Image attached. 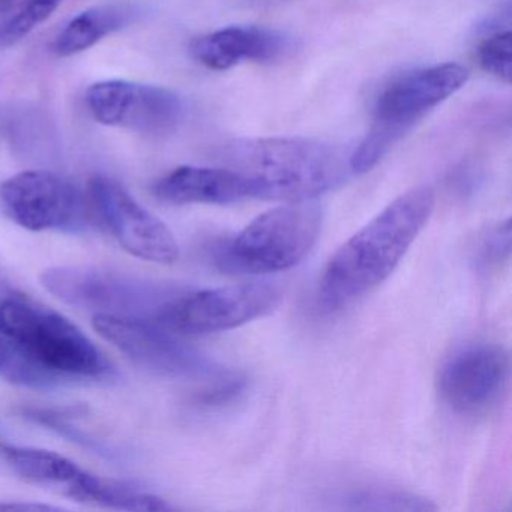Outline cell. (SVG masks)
Instances as JSON below:
<instances>
[{
  "mask_svg": "<svg viewBox=\"0 0 512 512\" xmlns=\"http://www.w3.org/2000/svg\"><path fill=\"white\" fill-rule=\"evenodd\" d=\"M0 206L14 223L31 232H76L86 224L85 199L68 179L47 170H29L0 185Z\"/></svg>",
  "mask_w": 512,
  "mask_h": 512,
  "instance_id": "obj_10",
  "label": "cell"
},
{
  "mask_svg": "<svg viewBox=\"0 0 512 512\" xmlns=\"http://www.w3.org/2000/svg\"><path fill=\"white\" fill-rule=\"evenodd\" d=\"M509 241H511V224L509 220L491 230L482 244V262H499L509 254Z\"/></svg>",
  "mask_w": 512,
  "mask_h": 512,
  "instance_id": "obj_19",
  "label": "cell"
},
{
  "mask_svg": "<svg viewBox=\"0 0 512 512\" xmlns=\"http://www.w3.org/2000/svg\"><path fill=\"white\" fill-rule=\"evenodd\" d=\"M280 301V289L271 283L235 284L178 293L154 320L179 337L215 334L266 316Z\"/></svg>",
  "mask_w": 512,
  "mask_h": 512,
  "instance_id": "obj_7",
  "label": "cell"
},
{
  "mask_svg": "<svg viewBox=\"0 0 512 512\" xmlns=\"http://www.w3.org/2000/svg\"><path fill=\"white\" fill-rule=\"evenodd\" d=\"M295 49V40L283 32L257 26H229L196 38L191 44V55L209 70L226 71L245 61H283Z\"/></svg>",
  "mask_w": 512,
  "mask_h": 512,
  "instance_id": "obj_13",
  "label": "cell"
},
{
  "mask_svg": "<svg viewBox=\"0 0 512 512\" xmlns=\"http://www.w3.org/2000/svg\"><path fill=\"white\" fill-rule=\"evenodd\" d=\"M509 356L502 346L473 343L458 349L440 368L442 400L461 415H478L490 409L505 391Z\"/></svg>",
  "mask_w": 512,
  "mask_h": 512,
  "instance_id": "obj_12",
  "label": "cell"
},
{
  "mask_svg": "<svg viewBox=\"0 0 512 512\" xmlns=\"http://www.w3.org/2000/svg\"><path fill=\"white\" fill-rule=\"evenodd\" d=\"M0 457L25 481L49 488L77 502L88 503L97 475L70 458L29 446L0 443Z\"/></svg>",
  "mask_w": 512,
  "mask_h": 512,
  "instance_id": "obj_14",
  "label": "cell"
},
{
  "mask_svg": "<svg viewBox=\"0 0 512 512\" xmlns=\"http://www.w3.org/2000/svg\"><path fill=\"white\" fill-rule=\"evenodd\" d=\"M94 328L134 364L158 376L203 379L226 374L154 319L97 314Z\"/></svg>",
  "mask_w": 512,
  "mask_h": 512,
  "instance_id": "obj_8",
  "label": "cell"
},
{
  "mask_svg": "<svg viewBox=\"0 0 512 512\" xmlns=\"http://www.w3.org/2000/svg\"><path fill=\"white\" fill-rule=\"evenodd\" d=\"M64 0H26L23 7L0 25V50L10 49L55 14Z\"/></svg>",
  "mask_w": 512,
  "mask_h": 512,
  "instance_id": "obj_17",
  "label": "cell"
},
{
  "mask_svg": "<svg viewBox=\"0 0 512 512\" xmlns=\"http://www.w3.org/2000/svg\"><path fill=\"white\" fill-rule=\"evenodd\" d=\"M86 104L95 121L146 137H166L181 127L182 98L161 86L127 80L95 83L86 92Z\"/></svg>",
  "mask_w": 512,
  "mask_h": 512,
  "instance_id": "obj_9",
  "label": "cell"
},
{
  "mask_svg": "<svg viewBox=\"0 0 512 512\" xmlns=\"http://www.w3.org/2000/svg\"><path fill=\"white\" fill-rule=\"evenodd\" d=\"M478 61L482 70L505 83L512 77L511 31L497 32L482 41L478 49Z\"/></svg>",
  "mask_w": 512,
  "mask_h": 512,
  "instance_id": "obj_18",
  "label": "cell"
},
{
  "mask_svg": "<svg viewBox=\"0 0 512 512\" xmlns=\"http://www.w3.org/2000/svg\"><path fill=\"white\" fill-rule=\"evenodd\" d=\"M140 10L133 5H101L74 17L53 43V53L70 58L92 49L104 38L136 22Z\"/></svg>",
  "mask_w": 512,
  "mask_h": 512,
  "instance_id": "obj_16",
  "label": "cell"
},
{
  "mask_svg": "<svg viewBox=\"0 0 512 512\" xmlns=\"http://www.w3.org/2000/svg\"><path fill=\"white\" fill-rule=\"evenodd\" d=\"M434 203L433 188H412L344 242L323 269L319 307L328 313L341 310L383 283L424 229Z\"/></svg>",
  "mask_w": 512,
  "mask_h": 512,
  "instance_id": "obj_1",
  "label": "cell"
},
{
  "mask_svg": "<svg viewBox=\"0 0 512 512\" xmlns=\"http://www.w3.org/2000/svg\"><path fill=\"white\" fill-rule=\"evenodd\" d=\"M467 79V68L448 62L401 74L388 83L374 103L370 131L350 155L352 173L370 172L416 122L460 91Z\"/></svg>",
  "mask_w": 512,
  "mask_h": 512,
  "instance_id": "obj_5",
  "label": "cell"
},
{
  "mask_svg": "<svg viewBox=\"0 0 512 512\" xmlns=\"http://www.w3.org/2000/svg\"><path fill=\"white\" fill-rule=\"evenodd\" d=\"M152 191L172 205H230L250 199L241 176L223 166L178 167L158 179Z\"/></svg>",
  "mask_w": 512,
  "mask_h": 512,
  "instance_id": "obj_15",
  "label": "cell"
},
{
  "mask_svg": "<svg viewBox=\"0 0 512 512\" xmlns=\"http://www.w3.org/2000/svg\"><path fill=\"white\" fill-rule=\"evenodd\" d=\"M223 167L241 176L250 199L289 203L316 199L352 173L350 155L302 137L235 140L224 148Z\"/></svg>",
  "mask_w": 512,
  "mask_h": 512,
  "instance_id": "obj_2",
  "label": "cell"
},
{
  "mask_svg": "<svg viewBox=\"0 0 512 512\" xmlns=\"http://www.w3.org/2000/svg\"><path fill=\"white\" fill-rule=\"evenodd\" d=\"M89 196L104 226L131 256L161 265L178 260L179 245L175 235L121 184L106 176H97L89 184Z\"/></svg>",
  "mask_w": 512,
  "mask_h": 512,
  "instance_id": "obj_11",
  "label": "cell"
},
{
  "mask_svg": "<svg viewBox=\"0 0 512 512\" xmlns=\"http://www.w3.org/2000/svg\"><path fill=\"white\" fill-rule=\"evenodd\" d=\"M41 283L65 304L91 311L94 316L154 319L175 296L167 287L152 281L95 266H55L44 271Z\"/></svg>",
  "mask_w": 512,
  "mask_h": 512,
  "instance_id": "obj_6",
  "label": "cell"
},
{
  "mask_svg": "<svg viewBox=\"0 0 512 512\" xmlns=\"http://www.w3.org/2000/svg\"><path fill=\"white\" fill-rule=\"evenodd\" d=\"M322 220V208L311 200L271 209L215 248V266L232 275L287 271L310 253L319 239Z\"/></svg>",
  "mask_w": 512,
  "mask_h": 512,
  "instance_id": "obj_4",
  "label": "cell"
},
{
  "mask_svg": "<svg viewBox=\"0 0 512 512\" xmlns=\"http://www.w3.org/2000/svg\"><path fill=\"white\" fill-rule=\"evenodd\" d=\"M16 4V0H0V14L7 13Z\"/></svg>",
  "mask_w": 512,
  "mask_h": 512,
  "instance_id": "obj_20",
  "label": "cell"
},
{
  "mask_svg": "<svg viewBox=\"0 0 512 512\" xmlns=\"http://www.w3.org/2000/svg\"><path fill=\"white\" fill-rule=\"evenodd\" d=\"M0 334L62 380L112 379L115 367L94 341L58 311L20 295H0Z\"/></svg>",
  "mask_w": 512,
  "mask_h": 512,
  "instance_id": "obj_3",
  "label": "cell"
}]
</instances>
